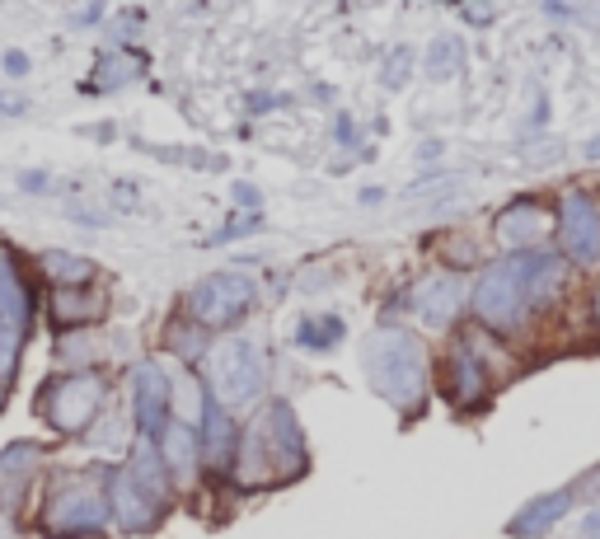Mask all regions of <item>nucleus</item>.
Wrapping results in <instances>:
<instances>
[{
	"label": "nucleus",
	"instance_id": "f3484780",
	"mask_svg": "<svg viewBox=\"0 0 600 539\" xmlns=\"http://www.w3.org/2000/svg\"><path fill=\"white\" fill-rule=\"evenodd\" d=\"M123 469L132 474V484L142 488L159 511H169V507H174V493H178V488H174V474H169L165 455H159V446L151 442V436H136V442L127 446Z\"/></svg>",
	"mask_w": 600,
	"mask_h": 539
},
{
	"label": "nucleus",
	"instance_id": "473e14b6",
	"mask_svg": "<svg viewBox=\"0 0 600 539\" xmlns=\"http://www.w3.org/2000/svg\"><path fill=\"white\" fill-rule=\"evenodd\" d=\"M0 113H6V117H24V113H29V99L0 90Z\"/></svg>",
	"mask_w": 600,
	"mask_h": 539
},
{
	"label": "nucleus",
	"instance_id": "c9c22d12",
	"mask_svg": "<svg viewBox=\"0 0 600 539\" xmlns=\"http://www.w3.org/2000/svg\"><path fill=\"white\" fill-rule=\"evenodd\" d=\"M582 159H587V165H600V132H596V136H587V146H582Z\"/></svg>",
	"mask_w": 600,
	"mask_h": 539
},
{
	"label": "nucleus",
	"instance_id": "f03ea898",
	"mask_svg": "<svg viewBox=\"0 0 600 539\" xmlns=\"http://www.w3.org/2000/svg\"><path fill=\"white\" fill-rule=\"evenodd\" d=\"M113 526L108 493H104V465L90 474H62L43 497L38 530L52 539H99Z\"/></svg>",
	"mask_w": 600,
	"mask_h": 539
},
{
	"label": "nucleus",
	"instance_id": "393cba45",
	"mask_svg": "<svg viewBox=\"0 0 600 539\" xmlns=\"http://www.w3.org/2000/svg\"><path fill=\"white\" fill-rule=\"evenodd\" d=\"M427 75L432 80H451V75H459V71H465V43H459V38H436V43L427 48Z\"/></svg>",
	"mask_w": 600,
	"mask_h": 539
},
{
	"label": "nucleus",
	"instance_id": "39448f33",
	"mask_svg": "<svg viewBox=\"0 0 600 539\" xmlns=\"http://www.w3.org/2000/svg\"><path fill=\"white\" fill-rule=\"evenodd\" d=\"M469 310H474L478 324L493 329V333H511V329L526 324L535 305H530V291L521 282V268H516V253L497 258V263H488L484 272H478V282L469 291Z\"/></svg>",
	"mask_w": 600,
	"mask_h": 539
},
{
	"label": "nucleus",
	"instance_id": "a878e982",
	"mask_svg": "<svg viewBox=\"0 0 600 539\" xmlns=\"http://www.w3.org/2000/svg\"><path fill=\"white\" fill-rule=\"evenodd\" d=\"M43 465V446L38 442H10L0 450V478H33Z\"/></svg>",
	"mask_w": 600,
	"mask_h": 539
},
{
	"label": "nucleus",
	"instance_id": "ea45409f",
	"mask_svg": "<svg viewBox=\"0 0 600 539\" xmlns=\"http://www.w3.org/2000/svg\"><path fill=\"white\" fill-rule=\"evenodd\" d=\"M6 394H10V385H6V381H0V413H6Z\"/></svg>",
	"mask_w": 600,
	"mask_h": 539
},
{
	"label": "nucleus",
	"instance_id": "f8f14e48",
	"mask_svg": "<svg viewBox=\"0 0 600 539\" xmlns=\"http://www.w3.org/2000/svg\"><path fill=\"white\" fill-rule=\"evenodd\" d=\"M554 226H558V211L549 203H539V197H516V203L497 211L493 235L507 253H516V249H539L554 235Z\"/></svg>",
	"mask_w": 600,
	"mask_h": 539
},
{
	"label": "nucleus",
	"instance_id": "5701e85b",
	"mask_svg": "<svg viewBox=\"0 0 600 539\" xmlns=\"http://www.w3.org/2000/svg\"><path fill=\"white\" fill-rule=\"evenodd\" d=\"M343 333H348V324L338 314H300L291 329V343L306 352H333L343 343Z\"/></svg>",
	"mask_w": 600,
	"mask_h": 539
},
{
	"label": "nucleus",
	"instance_id": "4be33fe9",
	"mask_svg": "<svg viewBox=\"0 0 600 539\" xmlns=\"http://www.w3.org/2000/svg\"><path fill=\"white\" fill-rule=\"evenodd\" d=\"M165 348L178 356L184 366H197L203 356L211 352V329H203L197 319H188V314H174L169 324H165Z\"/></svg>",
	"mask_w": 600,
	"mask_h": 539
},
{
	"label": "nucleus",
	"instance_id": "f257e3e1",
	"mask_svg": "<svg viewBox=\"0 0 600 539\" xmlns=\"http://www.w3.org/2000/svg\"><path fill=\"white\" fill-rule=\"evenodd\" d=\"M366 381L371 390L394 404L399 413H417L427 404V390H432V362H427V348L423 338L408 333V329H375L366 338Z\"/></svg>",
	"mask_w": 600,
	"mask_h": 539
},
{
	"label": "nucleus",
	"instance_id": "dca6fc26",
	"mask_svg": "<svg viewBox=\"0 0 600 539\" xmlns=\"http://www.w3.org/2000/svg\"><path fill=\"white\" fill-rule=\"evenodd\" d=\"M159 455H165V465L174 474V488H197V478H203V442H197V423L188 417H169V427L159 432Z\"/></svg>",
	"mask_w": 600,
	"mask_h": 539
},
{
	"label": "nucleus",
	"instance_id": "20e7f679",
	"mask_svg": "<svg viewBox=\"0 0 600 539\" xmlns=\"http://www.w3.org/2000/svg\"><path fill=\"white\" fill-rule=\"evenodd\" d=\"M268 385V356L254 338H221L207 352V390L221 398L230 413H245L263 398Z\"/></svg>",
	"mask_w": 600,
	"mask_h": 539
},
{
	"label": "nucleus",
	"instance_id": "a19ab883",
	"mask_svg": "<svg viewBox=\"0 0 600 539\" xmlns=\"http://www.w3.org/2000/svg\"><path fill=\"white\" fill-rule=\"evenodd\" d=\"M591 305H596V324H600V287H596V296H591Z\"/></svg>",
	"mask_w": 600,
	"mask_h": 539
},
{
	"label": "nucleus",
	"instance_id": "423d86ee",
	"mask_svg": "<svg viewBox=\"0 0 600 539\" xmlns=\"http://www.w3.org/2000/svg\"><path fill=\"white\" fill-rule=\"evenodd\" d=\"M254 305H258V282L249 272H235V268L207 272L203 282H193L184 296V314L197 319L203 329H235Z\"/></svg>",
	"mask_w": 600,
	"mask_h": 539
},
{
	"label": "nucleus",
	"instance_id": "6ab92c4d",
	"mask_svg": "<svg viewBox=\"0 0 600 539\" xmlns=\"http://www.w3.org/2000/svg\"><path fill=\"white\" fill-rule=\"evenodd\" d=\"M572 511V488H554L545 497H535V502H526L521 511H516V521L507 526L516 539H539V535H549L563 516Z\"/></svg>",
	"mask_w": 600,
	"mask_h": 539
},
{
	"label": "nucleus",
	"instance_id": "7ed1b4c3",
	"mask_svg": "<svg viewBox=\"0 0 600 539\" xmlns=\"http://www.w3.org/2000/svg\"><path fill=\"white\" fill-rule=\"evenodd\" d=\"M33 408L56 436H85L90 423L108 408V375L104 371H66L48 375L43 390L33 394Z\"/></svg>",
	"mask_w": 600,
	"mask_h": 539
},
{
	"label": "nucleus",
	"instance_id": "2eb2a0df",
	"mask_svg": "<svg viewBox=\"0 0 600 539\" xmlns=\"http://www.w3.org/2000/svg\"><path fill=\"white\" fill-rule=\"evenodd\" d=\"M108 319V291L104 287H48V324L56 333H75V329H94Z\"/></svg>",
	"mask_w": 600,
	"mask_h": 539
},
{
	"label": "nucleus",
	"instance_id": "c85d7f7f",
	"mask_svg": "<svg viewBox=\"0 0 600 539\" xmlns=\"http://www.w3.org/2000/svg\"><path fill=\"white\" fill-rule=\"evenodd\" d=\"M0 71H6L10 80H24V75L33 71V62H29V52H19V48H10V52H0Z\"/></svg>",
	"mask_w": 600,
	"mask_h": 539
},
{
	"label": "nucleus",
	"instance_id": "bb28decb",
	"mask_svg": "<svg viewBox=\"0 0 600 539\" xmlns=\"http://www.w3.org/2000/svg\"><path fill=\"white\" fill-rule=\"evenodd\" d=\"M24 338L29 333H19L14 324H10V319H0V381H14V375H19V356H24Z\"/></svg>",
	"mask_w": 600,
	"mask_h": 539
},
{
	"label": "nucleus",
	"instance_id": "4c0bfd02",
	"mask_svg": "<svg viewBox=\"0 0 600 539\" xmlns=\"http://www.w3.org/2000/svg\"><path fill=\"white\" fill-rule=\"evenodd\" d=\"M442 155V142H423V159H436Z\"/></svg>",
	"mask_w": 600,
	"mask_h": 539
},
{
	"label": "nucleus",
	"instance_id": "58836bf2",
	"mask_svg": "<svg viewBox=\"0 0 600 539\" xmlns=\"http://www.w3.org/2000/svg\"><path fill=\"white\" fill-rule=\"evenodd\" d=\"M587 535H600V511H596V516H587Z\"/></svg>",
	"mask_w": 600,
	"mask_h": 539
},
{
	"label": "nucleus",
	"instance_id": "1a4fd4ad",
	"mask_svg": "<svg viewBox=\"0 0 600 539\" xmlns=\"http://www.w3.org/2000/svg\"><path fill=\"white\" fill-rule=\"evenodd\" d=\"M465 305H469V287H465V277H459L455 268L417 277V282L404 291V310L427 329H451Z\"/></svg>",
	"mask_w": 600,
	"mask_h": 539
},
{
	"label": "nucleus",
	"instance_id": "79ce46f5",
	"mask_svg": "<svg viewBox=\"0 0 600 539\" xmlns=\"http://www.w3.org/2000/svg\"><path fill=\"white\" fill-rule=\"evenodd\" d=\"M0 539H6V521H0Z\"/></svg>",
	"mask_w": 600,
	"mask_h": 539
},
{
	"label": "nucleus",
	"instance_id": "6e6552de",
	"mask_svg": "<svg viewBox=\"0 0 600 539\" xmlns=\"http://www.w3.org/2000/svg\"><path fill=\"white\" fill-rule=\"evenodd\" d=\"M554 211H558L554 235H558V245H563L568 263H582V268L600 263V203L596 197L582 188H568L558 197Z\"/></svg>",
	"mask_w": 600,
	"mask_h": 539
},
{
	"label": "nucleus",
	"instance_id": "9b49d317",
	"mask_svg": "<svg viewBox=\"0 0 600 539\" xmlns=\"http://www.w3.org/2000/svg\"><path fill=\"white\" fill-rule=\"evenodd\" d=\"M442 394H446V404L465 408V413L478 408V404H484V398L493 394L488 362H484V352H478L469 338L446 352V362H442Z\"/></svg>",
	"mask_w": 600,
	"mask_h": 539
},
{
	"label": "nucleus",
	"instance_id": "cd10ccee",
	"mask_svg": "<svg viewBox=\"0 0 600 539\" xmlns=\"http://www.w3.org/2000/svg\"><path fill=\"white\" fill-rule=\"evenodd\" d=\"M258 230H263V211H239L226 226H216L207 235V245H230V239H245V235H258Z\"/></svg>",
	"mask_w": 600,
	"mask_h": 539
},
{
	"label": "nucleus",
	"instance_id": "412c9836",
	"mask_svg": "<svg viewBox=\"0 0 600 539\" xmlns=\"http://www.w3.org/2000/svg\"><path fill=\"white\" fill-rule=\"evenodd\" d=\"M38 272H43V282H48V287H85V282H94V277H99L94 258L71 253V249H48V253H38Z\"/></svg>",
	"mask_w": 600,
	"mask_h": 539
},
{
	"label": "nucleus",
	"instance_id": "f704fd0d",
	"mask_svg": "<svg viewBox=\"0 0 600 539\" xmlns=\"http://www.w3.org/2000/svg\"><path fill=\"white\" fill-rule=\"evenodd\" d=\"M272 104H282V99H277V94H249V113L258 117V113H268Z\"/></svg>",
	"mask_w": 600,
	"mask_h": 539
},
{
	"label": "nucleus",
	"instance_id": "e433bc0d",
	"mask_svg": "<svg viewBox=\"0 0 600 539\" xmlns=\"http://www.w3.org/2000/svg\"><path fill=\"white\" fill-rule=\"evenodd\" d=\"M545 10H549V14H572L577 0H545Z\"/></svg>",
	"mask_w": 600,
	"mask_h": 539
},
{
	"label": "nucleus",
	"instance_id": "ddd939ff",
	"mask_svg": "<svg viewBox=\"0 0 600 539\" xmlns=\"http://www.w3.org/2000/svg\"><path fill=\"white\" fill-rule=\"evenodd\" d=\"M197 442H203V469L211 478H230L235 446H239V423L211 390L203 398V413H197Z\"/></svg>",
	"mask_w": 600,
	"mask_h": 539
},
{
	"label": "nucleus",
	"instance_id": "9d476101",
	"mask_svg": "<svg viewBox=\"0 0 600 539\" xmlns=\"http://www.w3.org/2000/svg\"><path fill=\"white\" fill-rule=\"evenodd\" d=\"M169 417H174V381H169V371L159 362H142L132 371V423H136V436L159 442V432L169 427Z\"/></svg>",
	"mask_w": 600,
	"mask_h": 539
},
{
	"label": "nucleus",
	"instance_id": "aec40b11",
	"mask_svg": "<svg viewBox=\"0 0 600 539\" xmlns=\"http://www.w3.org/2000/svg\"><path fill=\"white\" fill-rule=\"evenodd\" d=\"M142 75H146V56L142 52L136 48H113V52L99 56L90 90L108 94V90H123V85H132V80H142Z\"/></svg>",
	"mask_w": 600,
	"mask_h": 539
},
{
	"label": "nucleus",
	"instance_id": "0eeeda50",
	"mask_svg": "<svg viewBox=\"0 0 600 539\" xmlns=\"http://www.w3.org/2000/svg\"><path fill=\"white\" fill-rule=\"evenodd\" d=\"M258 427H263V442L272 455V469H277V484H291V478L306 474L310 465V446H306V427H300L296 408L287 398H272L268 408H258Z\"/></svg>",
	"mask_w": 600,
	"mask_h": 539
},
{
	"label": "nucleus",
	"instance_id": "7c9ffc66",
	"mask_svg": "<svg viewBox=\"0 0 600 539\" xmlns=\"http://www.w3.org/2000/svg\"><path fill=\"white\" fill-rule=\"evenodd\" d=\"M408 62H413L408 52H394V56H390V71H385V85H390V90H399V85L408 80Z\"/></svg>",
	"mask_w": 600,
	"mask_h": 539
},
{
	"label": "nucleus",
	"instance_id": "c756f323",
	"mask_svg": "<svg viewBox=\"0 0 600 539\" xmlns=\"http://www.w3.org/2000/svg\"><path fill=\"white\" fill-rule=\"evenodd\" d=\"M19 193H56V184H52V174L48 169H24L19 174Z\"/></svg>",
	"mask_w": 600,
	"mask_h": 539
},
{
	"label": "nucleus",
	"instance_id": "72a5a7b5",
	"mask_svg": "<svg viewBox=\"0 0 600 539\" xmlns=\"http://www.w3.org/2000/svg\"><path fill=\"white\" fill-rule=\"evenodd\" d=\"M333 142L356 146V127H352V117H348V113H338V123H333Z\"/></svg>",
	"mask_w": 600,
	"mask_h": 539
},
{
	"label": "nucleus",
	"instance_id": "4468645a",
	"mask_svg": "<svg viewBox=\"0 0 600 539\" xmlns=\"http://www.w3.org/2000/svg\"><path fill=\"white\" fill-rule=\"evenodd\" d=\"M104 493H108V511H113V526L123 535H151L165 511H159L151 497L132 484V474L123 465H104Z\"/></svg>",
	"mask_w": 600,
	"mask_h": 539
},
{
	"label": "nucleus",
	"instance_id": "b1692460",
	"mask_svg": "<svg viewBox=\"0 0 600 539\" xmlns=\"http://www.w3.org/2000/svg\"><path fill=\"white\" fill-rule=\"evenodd\" d=\"M85 442L94 446V450H127L132 442H136V423H132V408H104L90 423V432H85Z\"/></svg>",
	"mask_w": 600,
	"mask_h": 539
},
{
	"label": "nucleus",
	"instance_id": "a211bd4d",
	"mask_svg": "<svg viewBox=\"0 0 600 539\" xmlns=\"http://www.w3.org/2000/svg\"><path fill=\"white\" fill-rule=\"evenodd\" d=\"M33 310H38V301H33L24 268H19V253L10 245H0V319H10L19 333H29Z\"/></svg>",
	"mask_w": 600,
	"mask_h": 539
},
{
	"label": "nucleus",
	"instance_id": "2f4dec72",
	"mask_svg": "<svg viewBox=\"0 0 600 539\" xmlns=\"http://www.w3.org/2000/svg\"><path fill=\"white\" fill-rule=\"evenodd\" d=\"M235 203L245 211H258V207H263V193H258L254 184H235Z\"/></svg>",
	"mask_w": 600,
	"mask_h": 539
}]
</instances>
